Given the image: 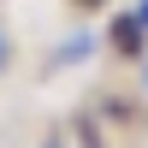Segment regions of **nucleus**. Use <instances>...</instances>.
<instances>
[{"instance_id": "nucleus-1", "label": "nucleus", "mask_w": 148, "mask_h": 148, "mask_svg": "<svg viewBox=\"0 0 148 148\" xmlns=\"http://www.w3.org/2000/svg\"><path fill=\"white\" fill-rule=\"evenodd\" d=\"M113 47L125 59H142V47H148V24H142V12H119L113 18Z\"/></svg>"}, {"instance_id": "nucleus-2", "label": "nucleus", "mask_w": 148, "mask_h": 148, "mask_svg": "<svg viewBox=\"0 0 148 148\" xmlns=\"http://www.w3.org/2000/svg\"><path fill=\"white\" fill-rule=\"evenodd\" d=\"M0 65H6V36H0Z\"/></svg>"}, {"instance_id": "nucleus-3", "label": "nucleus", "mask_w": 148, "mask_h": 148, "mask_svg": "<svg viewBox=\"0 0 148 148\" xmlns=\"http://www.w3.org/2000/svg\"><path fill=\"white\" fill-rule=\"evenodd\" d=\"M71 6H101V0H71Z\"/></svg>"}, {"instance_id": "nucleus-4", "label": "nucleus", "mask_w": 148, "mask_h": 148, "mask_svg": "<svg viewBox=\"0 0 148 148\" xmlns=\"http://www.w3.org/2000/svg\"><path fill=\"white\" fill-rule=\"evenodd\" d=\"M136 12H142V24H148V0H142V6H136Z\"/></svg>"}]
</instances>
